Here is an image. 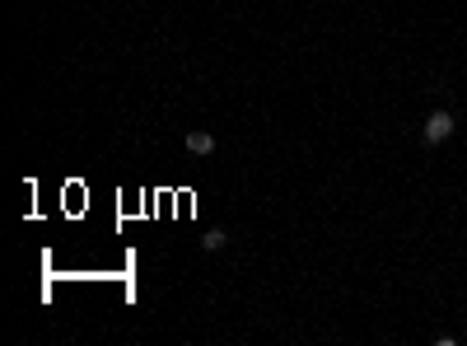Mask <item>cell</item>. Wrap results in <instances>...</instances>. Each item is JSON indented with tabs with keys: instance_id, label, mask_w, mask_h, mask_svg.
<instances>
[{
	"instance_id": "cell-1",
	"label": "cell",
	"mask_w": 467,
	"mask_h": 346,
	"mask_svg": "<svg viewBox=\"0 0 467 346\" xmlns=\"http://www.w3.org/2000/svg\"><path fill=\"white\" fill-rule=\"evenodd\" d=\"M449 136H453V112H430V117H425V140L440 145Z\"/></svg>"
},
{
	"instance_id": "cell-2",
	"label": "cell",
	"mask_w": 467,
	"mask_h": 346,
	"mask_svg": "<svg viewBox=\"0 0 467 346\" xmlns=\"http://www.w3.org/2000/svg\"><path fill=\"white\" fill-rule=\"evenodd\" d=\"M187 150H192V155H210V150H215V136L210 132H187Z\"/></svg>"
},
{
	"instance_id": "cell-3",
	"label": "cell",
	"mask_w": 467,
	"mask_h": 346,
	"mask_svg": "<svg viewBox=\"0 0 467 346\" xmlns=\"http://www.w3.org/2000/svg\"><path fill=\"white\" fill-rule=\"evenodd\" d=\"M225 230H206V234H201V248H206V253H220V248H225Z\"/></svg>"
}]
</instances>
